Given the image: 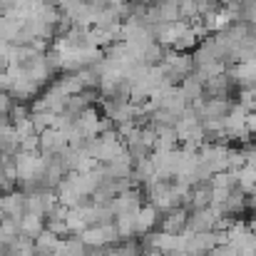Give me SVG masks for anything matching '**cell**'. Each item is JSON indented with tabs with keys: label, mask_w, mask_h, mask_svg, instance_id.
I'll return each mask as SVG.
<instances>
[{
	"label": "cell",
	"mask_w": 256,
	"mask_h": 256,
	"mask_svg": "<svg viewBox=\"0 0 256 256\" xmlns=\"http://www.w3.org/2000/svg\"><path fill=\"white\" fill-rule=\"evenodd\" d=\"M80 239H82V244L87 249H110V246L122 242L120 229H117L114 222L112 224H102V226H90V229H85L80 234Z\"/></svg>",
	"instance_id": "6da1fadb"
},
{
	"label": "cell",
	"mask_w": 256,
	"mask_h": 256,
	"mask_svg": "<svg viewBox=\"0 0 256 256\" xmlns=\"http://www.w3.org/2000/svg\"><path fill=\"white\" fill-rule=\"evenodd\" d=\"M15 172H18V184L40 182L42 172H45V157L40 152H18L15 154Z\"/></svg>",
	"instance_id": "7a4b0ae2"
},
{
	"label": "cell",
	"mask_w": 256,
	"mask_h": 256,
	"mask_svg": "<svg viewBox=\"0 0 256 256\" xmlns=\"http://www.w3.org/2000/svg\"><path fill=\"white\" fill-rule=\"evenodd\" d=\"M222 216H224V214H222L216 206H206V209L189 212V219H186V232H189V234L216 232V226H219Z\"/></svg>",
	"instance_id": "3957f363"
},
{
	"label": "cell",
	"mask_w": 256,
	"mask_h": 256,
	"mask_svg": "<svg viewBox=\"0 0 256 256\" xmlns=\"http://www.w3.org/2000/svg\"><path fill=\"white\" fill-rule=\"evenodd\" d=\"M68 147H70V144H68V137H65V132L58 130V127L45 130V132L40 134V154H45V157L62 154Z\"/></svg>",
	"instance_id": "277c9868"
},
{
	"label": "cell",
	"mask_w": 256,
	"mask_h": 256,
	"mask_svg": "<svg viewBox=\"0 0 256 256\" xmlns=\"http://www.w3.org/2000/svg\"><path fill=\"white\" fill-rule=\"evenodd\" d=\"M186 219H189V212L184 206H176L167 214H162L157 232H162V234H186Z\"/></svg>",
	"instance_id": "5b68a950"
},
{
	"label": "cell",
	"mask_w": 256,
	"mask_h": 256,
	"mask_svg": "<svg viewBox=\"0 0 256 256\" xmlns=\"http://www.w3.org/2000/svg\"><path fill=\"white\" fill-rule=\"evenodd\" d=\"M160 219H162V212H160L157 206H152V204H144V206L137 212V239H142V236L157 232Z\"/></svg>",
	"instance_id": "8992f818"
},
{
	"label": "cell",
	"mask_w": 256,
	"mask_h": 256,
	"mask_svg": "<svg viewBox=\"0 0 256 256\" xmlns=\"http://www.w3.org/2000/svg\"><path fill=\"white\" fill-rule=\"evenodd\" d=\"M212 194H214V186L212 182H199L192 186V194H189V202H186V212H196V209H206L212 206Z\"/></svg>",
	"instance_id": "52a82bcc"
},
{
	"label": "cell",
	"mask_w": 256,
	"mask_h": 256,
	"mask_svg": "<svg viewBox=\"0 0 256 256\" xmlns=\"http://www.w3.org/2000/svg\"><path fill=\"white\" fill-rule=\"evenodd\" d=\"M107 176L110 179H132V172H134V160L130 157V152L124 150L120 157H114L112 162L104 164Z\"/></svg>",
	"instance_id": "ba28073f"
},
{
	"label": "cell",
	"mask_w": 256,
	"mask_h": 256,
	"mask_svg": "<svg viewBox=\"0 0 256 256\" xmlns=\"http://www.w3.org/2000/svg\"><path fill=\"white\" fill-rule=\"evenodd\" d=\"M20 152V137L12 124H0V157H15Z\"/></svg>",
	"instance_id": "9c48e42d"
},
{
	"label": "cell",
	"mask_w": 256,
	"mask_h": 256,
	"mask_svg": "<svg viewBox=\"0 0 256 256\" xmlns=\"http://www.w3.org/2000/svg\"><path fill=\"white\" fill-rule=\"evenodd\" d=\"M2 252L8 256H35L38 254V252H35V242L28 239V236H22V234L8 239L5 246H2Z\"/></svg>",
	"instance_id": "30bf717a"
},
{
	"label": "cell",
	"mask_w": 256,
	"mask_h": 256,
	"mask_svg": "<svg viewBox=\"0 0 256 256\" xmlns=\"http://www.w3.org/2000/svg\"><path fill=\"white\" fill-rule=\"evenodd\" d=\"M45 232V216H38V214H25L22 219H20V234L22 236H28V239H38L40 234Z\"/></svg>",
	"instance_id": "8fae6325"
},
{
	"label": "cell",
	"mask_w": 256,
	"mask_h": 256,
	"mask_svg": "<svg viewBox=\"0 0 256 256\" xmlns=\"http://www.w3.org/2000/svg\"><path fill=\"white\" fill-rule=\"evenodd\" d=\"M179 90H182V94H184L192 104L199 102V100H204V80H199L194 72L179 82Z\"/></svg>",
	"instance_id": "7c38bea8"
},
{
	"label": "cell",
	"mask_w": 256,
	"mask_h": 256,
	"mask_svg": "<svg viewBox=\"0 0 256 256\" xmlns=\"http://www.w3.org/2000/svg\"><path fill=\"white\" fill-rule=\"evenodd\" d=\"M65 222H68L70 236H80L85 229H90V224H87L85 206H75V209H70V212H68V216H65Z\"/></svg>",
	"instance_id": "4fadbf2b"
},
{
	"label": "cell",
	"mask_w": 256,
	"mask_h": 256,
	"mask_svg": "<svg viewBox=\"0 0 256 256\" xmlns=\"http://www.w3.org/2000/svg\"><path fill=\"white\" fill-rule=\"evenodd\" d=\"M55 256H87V246L82 244L80 236H68V239L60 242Z\"/></svg>",
	"instance_id": "5bb4252c"
},
{
	"label": "cell",
	"mask_w": 256,
	"mask_h": 256,
	"mask_svg": "<svg viewBox=\"0 0 256 256\" xmlns=\"http://www.w3.org/2000/svg\"><path fill=\"white\" fill-rule=\"evenodd\" d=\"M60 236L58 234H52L50 229H45L38 239H35V252L38 254H55L58 252V246H60Z\"/></svg>",
	"instance_id": "9a60e30c"
},
{
	"label": "cell",
	"mask_w": 256,
	"mask_h": 256,
	"mask_svg": "<svg viewBox=\"0 0 256 256\" xmlns=\"http://www.w3.org/2000/svg\"><path fill=\"white\" fill-rule=\"evenodd\" d=\"M229 244L234 246L236 256H256V234H252V232L236 236V239L229 242Z\"/></svg>",
	"instance_id": "2e32d148"
},
{
	"label": "cell",
	"mask_w": 256,
	"mask_h": 256,
	"mask_svg": "<svg viewBox=\"0 0 256 256\" xmlns=\"http://www.w3.org/2000/svg\"><path fill=\"white\" fill-rule=\"evenodd\" d=\"M30 120H32V124H35V132H38V134H42L45 130L58 127L60 114H52V112H30Z\"/></svg>",
	"instance_id": "e0dca14e"
},
{
	"label": "cell",
	"mask_w": 256,
	"mask_h": 256,
	"mask_svg": "<svg viewBox=\"0 0 256 256\" xmlns=\"http://www.w3.org/2000/svg\"><path fill=\"white\" fill-rule=\"evenodd\" d=\"M87 107H90V104L85 102L82 94H72V97H68V102H65V112H62V114L70 117V120H78Z\"/></svg>",
	"instance_id": "ac0fdd59"
},
{
	"label": "cell",
	"mask_w": 256,
	"mask_h": 256,
	"mask_svg": "<svg viewBox=\"0 0 256 256\" xmlns=\"http://www.w3.org/2000/svg\"><path fill=\"white\" fill-rule=\"evenodd\" d=\"M12 127H15V132H18V137H20V140L38 134V132H35V124H32V120H30V114H28V117H22V120H15V122H12Z\"/></svg>",
	"instance_id": "d6986e66"
},
{
	"label": "cell",
	"mask_w": 256,
	"mask_h": 256,
	"mask_svg": "<svg viewBox=\"0 0 256 256\" xmlns=\"http://www.w3.org/2000/svg\"><path fill=\"white\" fill-rule=\"evenodd\" d=\"M12 107H15V97L10 92H0V117H8L10 120Z\"/></svg>",
	"instance_id": "ffe728a7"
},
{
	"label": "cell",
	"mask_w": 256,
	"mask_h": 256,
	"mask_svg": "<svg viewBox=\"0 0 256 256\" xmlns=\"http://www.w3.org/2000/svg\"><path fill=\"white\" fill-rule=\"evenodd\" d=\"M20 152H40V134L20 140Z\"/></svg>",
	"instance_id": "44dd1931"
},
{
	"label": "cell",
	"mask_w": 256,
	"mask_h": 256,
	"mask_svg": "<svg viewBox=\"0 0 256 256\" xmlns=\"http://www.w3.org/2000/svg\"><path fill=\"white\" fill-rule=\"evenodd\" d=\"M209 256H236V252H234V246H232V244H219V246H216Z\"/></svg>",
	"instance_id": "7402d4cb"
},
{
	"label": "cell",
	"mask_w": 256,
	"mask_h": 256,
	"mask_svg": "<svg viewBox=\"0 0 256 256\" xmlns=\"http://www.w3.org/2000/svg\"><path fill=\"white\" fill-rule=\"evenodd\" d=\"M5 216H8V212H5V196L0 194V222H2Z\"/></svg>",
	"instance_id": "603a6c76"
},
{
	"label": "cell",
	"mask_w": 256,
	"mask_h": 256,
	"mask_svg": "<svg viewBox=\"0 0 256 256\" xmlns=\"http://www.w3.org/2000/svg\"><path fill=\"white\" fill-rule=\"evenodd\" d=\"M0 256H8V254H5V252H2V249H0Z\"/></svg>",
	"instance_id": "cb8c5ba5"
}]
</instances>
